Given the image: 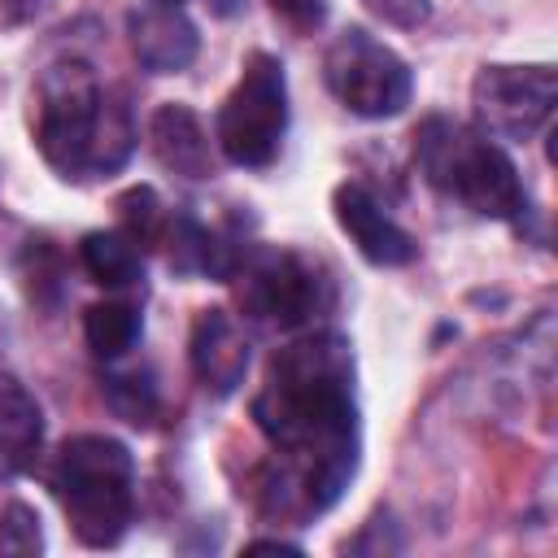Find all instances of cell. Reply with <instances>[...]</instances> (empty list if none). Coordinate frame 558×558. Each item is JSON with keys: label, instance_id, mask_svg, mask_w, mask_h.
<instances>
[{"label": "cell", "instance_id": "cell-18", "mask_svg": "<svg viewBox=\"0 0 558 558\" xmlns=\"http://www.w3.org/2000/svg\"><path fill=\"white\" fill-rule=\"evenodd\" d=\"M109 405L126 418V423H148L153 418V410H157V392H153V384L148 379H140V375H113L109 379Z\"/></svg>", "mask_w": 558, "mask_h": 558}, {"label": "cell", "instance_id": "cell-13", "mask_svg": "<svg viewBox=\"0 0 558 558\" xmlns=\"http://www.w3.org/2000/svg\"><path fill=\"white\" fill-rule=\"evenodd\" d=\"M44 445V414L35 397L0 371V475H22Z\"/></svg>", "mask_w": 558, "mask_h": 558}, {"label": "cell", "instance_id": "cell-2", "mask_svg": "<svg viewBox=\"0 0 558 558\" xmlns=\"http://www.w3.org/2000/svg\"><path fill=\"white\" fill-rule=\"evenodd\" d=\"M35 144L61 179L113 174L135 148V122L122 92L100 87L87 65H52L39 83Z\"/></svg>", "mask_w": 558, "mask_h": 558}, {"label": "cell", "instance_id": "cell-17", "mask_svg": "<svg viewBox=\"0 0 558 558\" xmlns=\"http://www.w3.org/2000/svg\"><path fill=\"white\" fill-rule=\"evenodd\" d=\"M44 549V527H39V514L26 506V501H9L0 510V554L9 558H31Z\"/></svg>", "mask_w": 558, "mask_h": 558}, {"label": "cell", "instance_id": "cell-22", "mask_svg": "<svg viewBox=\"0 0 558 558\" xmlns=\"http://www.w3.org/2000/svg\"><path fill=\"white\" fill-rule=\"evenodd\" d=\"M148 4H174V9H183V0H148Z\"/></svg>", "mask_w": 558, "mask_h": 558}, {"label": "cell", "instance_id": "cell-20", "mask_svg": "<svg viewBox=\"0 0 558 558\" xmlns=\"http://www.w3.org/2000/svg\"><path fill=\"white\" fill-rule=\"evenodd\" d=\"M270 9L292 26V31H318L327 17L323 0H270Z\"/></svg>", "mask_w": 558, "mask_h": 558}, {"label": "cell", "instance_id": "cell-11", "mask_svg": "<svg viewBox=\"0 0 558 558\" xmlns=\"http://www.w3.org/2000/svg\"><path fill=\"white\" fill-rule=\"evenodd\" d=\"M192 371L201 388L227 397L244 384L248 371V340L227 310H201L192 323Z\"/></svg>", "mask_w": 558, "mask_h": 558}, {"label": "cell", "instance_id": "cell-5", "mask_svg": "<svg viewBox=\"0 0 558 558\" xmlns=\"http://www.w3.org/2000/svg\"><path fill=\"white\" fill-rule=\"evenodd\" d=\"M288 131V78L279 57L253 52L240 70V83L218 109V148L231 166L262 170L279 157Z\"/></svg>", "mask_w": 558, "mask_h": 558}, {"label": "cell", "instance_id": "cell-14", "mask_svg": "<svg viewBox=\"0 0 558 558\" xmlns=\"http://www.w3.org/2000/svg\"><path fill=\"white\" fill-rule=\"evenodd\" d=\"M78 257H83V270L100 288H131L144 275L140 244L126 231H92V235H83Z\"/></svg>", "mask_w": 558, "mask_h": 558}, {"label": "cell", "instance_id": "cell-15", "mask_svg": "<svg viewBox=\"0 0 558 558\" xmlns=\"http://www.w3.org/2000/svg\"><path fill=\"white\" fill-rule=\"evenodd\" d=\"M83 331H87L92 353L113 362L140 340V310L126 305V301H96L83 314Z\"/></svg>", "mask_w": 558, "mask_h": 558}, {"label": "cell", "instance_id": "cell-1", "mask_svg": "<svg viewBox=\"0 0 558 558\" xmlns=\"http://www.w3.org/2000/svg\"><path fill=\"white\" fill-rule=\"evenodd\" d=\"M253 418L275 445L279 466L262 484L275 514H323L357 466L353 353L323 331L270 357L266 384L253 397Z\"/></svg>", "mask_w": 558, "mask_h": 558}, {"label": "cell", "instance_id": "cell-16", "mask_svg": "<svg viewBox=\"0 0 558 558\" xmlns=\"http://www.w3.org/2000/svg\"><path fill=\"white\" fill-rule=\"evenodd\" d=\"M118 214H122V227L140 248H153L161 244V231H166V209L157 201L153 187H131L122 201H118Z\"/></svg>", "mask_w": 558, "mask_h": 558}, {"label": "cell", "instance_id": "cell-7", "mask_svg": "<svg viewBox=\"0 0 558 558\" xmlns=\"http://www.w3.org/2000/svg\"><path fill=\"white\" fill-rule=\"evenodd\" d=\"M331 301V283L323 279V270L296 253H279V248H262L244 262V283H240V305L248 318L266 323V327H305L314 323L318 310H327Z\"/></svg>", "mask_w": 558, "mask_h": 558}, {"label": "cell", "instance_id": "cell-19", "mask_svg": "<svg viewBox=\"0 0 558 558\" xmlns=\"http://www.w3.org/2000/svg\"><path fill=\"white\" fill-rule=\"evenodd\" d=\"M366 9L375 17L401 26V31H414V26H423L432 17V0H366Z\"/></svg>", "mask_w": 558, "mask_h": 558}, {"label": "cell", "instance_id": "cell-10", "mask_svg": "<svg viewBox=\"0 0 558 558\" xmlns=\"http://www.w3.org/2000/svg\"><path fill=\"white\" fill-rule=\"evenodd\" d=\"M126 44L135 52V61L148 74H179L192 65L201 35L192 26V17L174 4H144L126 13Z\"/></svg>", "mask_w": 558, "mask_h": 558}, {"label": "cell", "instance_id": "cell-8", "mask_svg": "<svg viewBox=\"0 0 558 558\" xmlns=\"http://www.w3.org/2000/svg\"><path fill=\"white\" fill-rule=\"evenodd\" d=\"M558 105V74L549 65H484L471 83V109L484 135L532 140Z\"/></svg>", "mask_w": 558, "mask_h": 558}, {"label": "cell", "instance_id": "cell-21", "mask_svg": "<svg viewBox=\"0 0 558 558\" xmlns=\"http://www.w3.org/2000/svg\"><path fill=\"white\" fill-rule=\"evenodd\" d=\"M248 549L253 554H296V545H288V541H253Z\"/></svg>", "mask_w": 558, "mask_h": 558}, {"label": "cell", "instance_id": "cell-6", "mask_svg": "<svg viewBox=\"0 0 558 558\" xmlns=\"http://www.w3.org/2000/svg\"><path fill=\"white\" fill-rule=\"evenodd\" d=\"M323 78H327L331 96L357 118H397L414 96L410 65L388 44H379L375 35H366L357 26H349L331 39V48L323 57Z\"/></svg>", "mask_w": 558, "mask_h": 558}, {"label": "cell", "instance_id": "cell-3", "mask_svg": "<svg viewBox=\"0 0 558 558\" xmlns=\"http://www.w3.org/2000/svg\"><path fill=\"white\" fill-rule=\"evenodd\" d=\"M414 157L423 179L471 214L501 222L523 218L527 192L519 183V170L484 131H471L453 118H427L414 131Z\"/></svg>", "mask_w": 558, "mask_h": 558}, {"label": "cell", "instance_id": "cell-12", "mask_svg": "<svg viewBox=\"0 0 558 558\" xmlns=\"http://www.w3.org/2000/svg\"><path fill=\"white\" fill-rule=\"evenodd\" d=\"M148 144H153L157 161L183 179H205L214 170L209 135L187 105H157L148 118Z\"/></svg>", "mask_w": 558, "mask_h": 558}, {"label": "cell", "instance_id": "cell-4", "mask_svg": "<svg viewBox=\"0 0 558 558\" xmlns=\"http://www.w3.org/2000/svg\"><path fill=\"white\" fill-rule=\"evenodd\" d=\"M52 493L83 545H118L135 514V462L113 436H70L52 458Z\"/></svg>", "mask_w": 558, "mask_h": 558}, {"label": "cell", "instance_id": "cell-9", "mask_svg": "<svg viewBox=\"0 0 558 558\" xmlns=\"http://www.w3.org/2000/svg\"><path fill=\"white\" fill-rule=\"evenodd\" d=\"M331 209H336V222L340 231L353 240V248L371 262V266H405L414 262L418 244L410 240L405 227H397L384 205L362 187V183H340L336 196H331Z\"/></svg>", "mask_w": 558, "mask_h": 558}]
</instances>
